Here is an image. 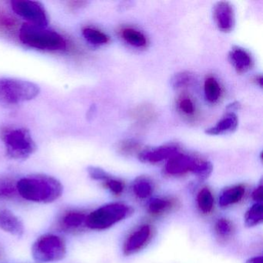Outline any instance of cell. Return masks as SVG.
<instances>
[{
  "label": "cell",
  "mask_w": 263,
  "mask_h": 263,
  "mask_svg": "<svg viewBox=\"0 0 263 263\" xmlns=\"http://www.w3.org/2000/svg\"><path fill=\"white\" fill-rule=\"evenodd\" d=\"M177 205L176 200L169 198H154L149 202L147 211L152 215H164L170 212Z\"/></svg>",
  "instance_id": "e0dca14e"
},
{
  "label": "cell",
  "mask_w": 263,
  "mask_h": 263,
  "mask_svg": "<svg viewBox=\"0 0 263 263\" xmlns=\"http://www.w3.org/2000/svg\"><path fill=\"white\" fill-rule=\"evenodd\" d=\"M133 213V209L121 203H110L87 215L86 226L93 230H104Z\"/></svg>",
  "instance_id": "5b68a950"
},
{
  "label": "cell",
  "mask_w": 263,
  "mask_h": 263,
  "mask_svg": "<svg viewBox=\"0 0 263 263\" xmlns=\"http://www.w3.org/2000/svg\"><path fill=\"white\" fill-rule=\"evenodd\" d=\"M153 229L150 224H143L132 232L123 246V252L126 256L133 255L144 249L152 240Z\"/></svg>",
  "instance_id": "ba28073f"
},
{
  "label": "cell",
  "mask_w": 263,
  "mask_h": 263,
  "mask_svg": "<svg viewBox=\"0 0 263 263\" xmlns=\"http://www.w3.org/2000/svg\"><path fill=\"white\" fill-rule=\"evenodd\" d=\"M246 193V187L242 184H237L228 187L221 192L219 197V204L221 207H229L239 202Z\"/></svg>",
  "instance_id": "9a60e30c"
},
{
  "label": "cell",
  "mask_w": 263,
  "mask_h": 263,
  "mask_svg": "<svg viewBox=\"0 0 263 263\" xmlns=\"http://www.w3.org/2000/svg\"><path fill=\"white\" fill-rule=\"evenodd\" d=\"M63 190L59 180L43 174L28 175L17 181L19 195L33 202H53L62 195Z\"/></svg>",
  "instance_id": "6da1fadb"
},
{
  "label": "cell",
  "mask_w": 263,
  "mask_h": 263,
  "mask_svg": "<svg viewBox=\"0 0 263 263\" xmlns=\"http://www.w3.org/2000/svg\"><path fill=\"white\" fill-rule=\"evenodd\" d=\"M0 229L17 237L22 236L24 233L22 221L8 209L0 212Z\"/></svg>",
  "instance_id": "7c38bea8"
},
{
  "label": "cell",
  "mask_w": 263,
  "mask_h": 263,
  "mask_svg": "<svg viewBox=\"0 0 263 263\" xmlns=\"http://www.w3.org/2000/svg\"><path fill=\"white\" fill-rule=\"evenodd\" d=\"M87 172H88L90 178H93V180H97V181H106L109 178H111V176L107 172L101 167L90 166L87 168Z\"/></svg>",
  "instance_id": "f546056e"
},
{
  "label": "cell",
  "mask_w": 263,
  "mask_h": 263,
  "mask_svg": "<svg viewBox=\"0 0 263 263\" xmlns=\"http://www.w3.org/2000/svg\"><path fill=\"white\" fill-rule=\"evenodd\" d=\"M104 185L115 195H121L124 190V183L121 180L116 179L112 177L104 181Z\"/></svg>",
  "instance_id": "f1b7e54d"
},
{
  "label": "cell",
  "mask_w": 263,
  "mask_h": 263,
  "mask_svg": "<svg viewBox=\"0 0 263 263\" xmlns=\"http://www.w3.org/2000/svg\"><path fill=\"white\" fill-rule=\"evenodd\" d=\"M18 195L17 181L10 175H0V199H15Z\"/></svg>",
  "instance_id": "2e32d148"
},
{
  "label": "cell",
  "mask_w": 263,
  "mask_h": 263,
  "mask_svg": "<svg viewBox=\"0 0 263 263\" xmlns=\"http://www.w3.org/2000/svg\"><path fill=\"white\" fill-rule=\"evenodd\" d=\"M215 233L221 239H227L232 236L234 226L232 221L226 218H219L215 224Z\"/></svg>",
  "instance_id": "d4e9b609"
},
{
  "label": "cell",
  "mask_w": 263,
  "mask_h": 263,
  "mask_svg": "<svg viewBox=\"0 0 263 263\" xmlns=\"http://www.w3.org/2000/svg\"><path fill=\"white\" fill-rule=\"evenodd\" d=\"M181 111L186 115H193L195 114V108L194 103L189 98H184L179 101L178 104Z\"/></svg>",
  "instance_id": "4dcf8cb0"
},
{
  "label": "cell",
  "mask_w": 263,
  "mask_h": 263,
  "mask_svg": "<svg viewBox=\"0 0 263 263\" xmlns=\"http://www.w3.org/2000/svg\"><path fill=\"white\" fill-rule=\"evenodd\" d=\"M252 198L254 201H256L257 203L262 202L263 200V186L262 184H260L255 190L252 192Z\"/></svg>",
  "instance_id": "1f68e13d"
},
{
  "label": "cell",
  "mask_w": 263,
  "mask_h": 263,
  "mask_svg": "<svg viewBox=\"0 0 263 263\" xmlns=\"http://www.w3.org/2000/svg\"><path fill=\"white\" fill-rule=\"evenodd\" d=\"M178 153V147L175 146H162L141 152L139 154V160L142 162L155 164L164 160L169 159Z\"/></svg>",
  "instance_id": "4fadbf2b"
},
{
  "label": "cell",
  "mask_w": 263,
  "mask_h": 263,
  "mask_svg": "<svg viewBox=\"0 0 263 263\" xmlns=\"http://www.w3.org/2000/svg\"><path fill=\"white\" fill-rule=\"evenodd\" d=\"M198 160L187 155L178 153L169 158L165 166V172L169 175L178 176L193 172Z\"/></svg>",
  "instance_id": "8fae6325"
},
{
  "label": "cell",
  "mask_w": 263,
  "mask_h": 263,
  "mask_svg": "<svg viewBox=\"0 0 263 263\" xmlns=\"http://www.w3.org/2000/svg\"><path fill=\"white\" fill-rule=\"evenodd\" d=\"M11 7L16 14L27 20L29 24L47 27L48 15L41 3L31 0H13Z\"/></svg>",
  "instance_id": "52a82bcc"
},
{
  "label": "cell",
  "mask_w": 263,
  "mask_h": 263,
  "mask_svg": "<svg viewBox=\"0 0 263 263\" xmlns=\"http://www.w3.org/2000/svg\"><path fill=\"white\" fill-rule=\"evenodd\" d=\"M229 60L238 73H246L252 66L250 54L244 49L236 47L229 53Z\"/></svg>",
  "instance_id": "5bb4252c"
},
{
  "label": "cell",
  "mask_w": 263,
  "mask_h": 263,
  "mask_svg": "<svg viewBox=\"0 0 263 263\" xmlns=\"http://www.w3.org/2000/svg\"><path fill=\"white\" fill-rule=\"evenodd\" d=\"M67 254V246L64 238L53 234L39 237L33 243L32 255L40 263L61 261Z\"/></svg>",
  "instance_id": "8992f818"
},
{
  "label": "cell",
  "mask_w": 263,
  "mask_h": 263,
  "mask_svg": "<svg viewBox=\"0 0 263 263\" xmlns=\"http://www.w3.org/2000/svg\"><path fill=\"white\" fill-rule=\"evenodd\" d=\"M41 91L34 83L16 78H0V103L18 104L31 101Z\"/></svg>",
  "instance_id": "3957f363"
},
{
  "label": "cell",
  "mask_w": 263,
  "mask_h": 263,
  "mask_svg": "<svg viewBox=\"0 0 263 263\" xmlns=\"http://www.w3.org/2000/svg\"><path fill=\"white\" fill-rule=\"evenodd\" d=\"M123 38L130 45L137 47H144L147 44L145 36L138 30L132 28H126L122 30Z\"/></svg>",
  "instance_id": "603a6c76"
},
{
  "label": "cell",
  "mask_w": 263,
  "mask_h": 263,
  "mask_svg": "<svg viewBox=\"0 0 263 263\" xmlns=\"http://www.w3.org/2000/svg\"><path fill=\"white\" fill-rule=\"evenodd\" d=\"M87 3L84 2V1H71L69 2V8L71 10H78V9L82 8L83 7L86 5Z\"/></svg>",
  "instance_id": "d6a6232c"
},
{
  "label": "cell",
  "mask_w": 263,
  "mask_h": 263,
  "mask_svg": "<svg viewBox=\"0 0 263 263\" xmlns=\"http://www.w3.org/2000/svg\"><path fill=\"white\" fill-rule=\"evenodd\" d=\"M197 204L198 209L204 214L212 212L214 207V198L212 192L208 187H203L197 196Z\"/></svg>",
  "instance_id": "7402d4cb"
},
{
  "label": "cell",
  "mask_w": 263,
  "mask_h": 263,
  "mask_svg": "<svg viewBox=\"0 0 263 263\" xmlns=\"http://www.w3.org/2000/svg\"><path fill=\"white\" fill-rule=\"evenodd\" d=\"M154 187L153 182L147 177L140 176L134 181V193L141 199H145L150 197L153 193Z\"/></svg>",
  "instance_id": "d6986e66"
},
{
  "label": "cell",
  "mask_w": 263,
  "mask_h": 263,
  "mask_svg": "<svg viewBox=\"0 0 263 263\" xmlns=\"http://www.w3.org/2000/svg\"><path fill=\"white\" fill-rule=\"evenodd\" d=\"M193 81V76L187 72H181L174 77L172 79V86L175 88H182L190 85Z\"/></svg>",
  "instance_id": "83f0119b"
},
{
  "label": "cell",
  "mask_w": 263,
  "mask_h": 263,
  "mask_svg": "<svg viewBox=\"0 0 263 263\" xmlns=\"http://www.w3.org/2000/svg\"><path fill=\"white\" fill-rule=\"evenodd\" d=\"M256 81L258 84H259L260 87H262V78H261V76L257 78Z\"/></svg>",
  "instance_id": "d590c367"
},
{
  "label": "cell",
  "mask_w": 263,
  "mask_h": 263,
  "mask_svg": "<svg viewBox=\"0 0 263 263\" xmlns=\"http://www.w3.org/2000/svg\"><path fill=\"white\" fill-rule=\"evenodd\" d=\"M213 170L212 163L206 161H198L192 173L195 174L200 180H205L210 176Z\"/></svg>",
  "instance_id": "484cf974"
},
{
  "label": "cell",
  "mask_w": 263,
  "mask_h": 263,
  "mask_svg": "<svg viewBox=\"0 0 263 263\" xmlns=\"http://www.w3.org/2000/svg\"><path fill=\"white\" fill-rule=\"evenodd\" d=\"M83 36L86 41L95 46H101L107 44L109 37L105 33L93 27H85L83 30Z\"/></svg>",
  "instance_id": "44dd1931"
},
{
  "label": "cell",
  "mask_w": 263,
  "mask_h": 263,
  "mask_svg": "<svg viewBox=\"0 0 263 263\" xmlns=\"http://www.w3.org/2000/svg\"><path fill=\"white\" fill-rule=\"evenodd\" d=\"M214 20L221 31L229 33L235 26V13L233 7L229 3L218 2L213 10Z\"/></svg>",
  "instance_id": "30bf717a"
},
{
  "label": "cell",
  "mask_w": 263,
  "mask_h": 263,
  "mask_svg": "<svg viewBox=\"0 0 263 263\" xmlns=\"http://www.w3.org/2000/svg\"><path fill=\"white\" fill-rule=\"evenodd\" d=\"M87 214L84 211L68 210L61 215L58 220V228L65 232H81L86 226Z\"/></svg>",
  "instance_id": "9c48e42d"
},
{
  "label": "cell",
  "mask_w": 263,
  "mask_h": 263,
  "mask_svg": "<svg viewBox=\"0 0 263 263\" xmlns=\"http://www.w3.org/2000/svg\"><path fill=\"white\" fill-rule=\"evenodd\" d=\"M141 147V144L135 140L127 139L118 144V149L123 155H130L136 153Z\"/></svg>",
  "instance_id": "4316f807"
},
{
  "label": "cell",
  "mask_w": 263,
  "mask_h": 263,
  "mask_svg": "<svg viewBox=\"0 0 263 263\" xmlns=\"http://www.w3.org/2000/svg\"><path fill=\"white\" fill-rule=\"evenodd\" d=\"M238 126V119L234 114L227 115L221 119L216 125L206 130V134L209 135H218L228 132H232Z\"/></svg>",
  "instance_id": "ac0fdd59"
},
{
  "label": "cell",
  "mask_w": 263,
  "mask_h": 263,
  "mask_svg": "<svg viewBox=\"0 0 263 263\" xmlns=\"http://www.w3.org/2000/svg\"><path fill=\"white\" fill-rule=\"evenodd\" d=\"M4 256V249L3 246L0 245V260H2Z\"/></svg>",
  "instance_id": "e575fe53"
},
{
  "label": "cell",
  "mask_w": 263,
  "mask_h": 263,
  "mask_svg": "<svg viewBox=\"0 0 263 263\" xmlns=\"http://www.w3.org/2000/svg\"><path fill=\"white\" fill-rule=\"evenodd\" d=\"M19 38L24 45L36 50L59 51L67 48V41L58 32L29 23L21 27Z\"/></svg>",
  "instance_id": "7a4b0ae2"
},
{
  "label": "cell",
  "mask_w": 263,
  "mask_h": 263,
  "mask_svg": "<svg viewBox=\"0 0 263 263\" xmlns=\"http://www.w3.org/2000/svg\"><path fill=\"white\" fill-rule=\"evenodd\" d=\"M246 263H263L262 256L259 255V256L252 257L248 259Z\"/></svg>",
  "instance_id": "836d02e7"
},
{
  "label": "cell",
  "mask_w": 263,
  "mask_h": 263,
  "mask_svg": "<svg viewBox=\"0 0 263 263\" xmlns=\"http://www.w3.org/2000/svg\"><path fill=\"white\" fill-rule=\"evenodd\" d=\"M2 139L7 155L13 159H27L36 152V144L31 134L24 127L3 130Z\"/></svg>",
  "instance_id": "277c9868"
},
{
  "label": "cell",
  "mask_w": 263,
  "mask_h": 263,
  "mask_svg": "<svg viewBox=\"0 0 263 263\" xmlns=\"http://www.w3.org/2000/svg\"><path fill=\"white\" fill-rule=\"evenodd\" d=\"M204 95L206 99L211 103H215L219 99L221 88L218 81L213 78H209L204 82Z\"/></svg>",
  "instance_id": "cb8c5ba5"
},
{
  "label": "cell",
  "mask_w": 263,
  "mask_h": 263,
  "mask_svg": "<svg viewBox=\"0 0 263 263\" xmlns=\"http://www.w3.org/2000/svg\"><path fill=\"white\" fill-rule=\"evenodd\" d=\"M263 221V205L261 203H255L245 215V223L248 227H253Z\"/></svg>",
  "instance_id": "ffe728a7"
}]
</instances>
